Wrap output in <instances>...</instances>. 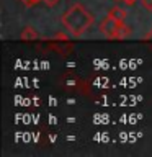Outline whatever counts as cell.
Instances as JSON below:
<instances>
[{"label": "cell", "instance_id": "6", "mask_svg": "<svg viewBox=\"0 0 152 157\" xmlns=\"http://www.w3.org/2000/svg\"><path fill=\"white\" fill-rule=\"evenodd\" d=\"M142 8H146L147 12H152V0H139Z\"/></svg>", "mask_w": 152, "mask_h": 157}, {"label": "cell", "instance_id": "7", "mask_svg": "<svg viewBox=\"0 0 152 157\" xmlns=\"http://www.w3.org/2000/svg\"><path fill=\"white\" fill-rule=\"evenodd\" d=\"M44 3L48 5V7H54V5H57L59 3V0H43Z\"/></svg>", "mask_w": 152, "mask_h": 157}, {"label": "cell", "instance_id": "3", "mask_svg": "<svg viewBox=\"0 0 152 157\" xmlns=\"http://www.w3.org/2000/svg\"><path fill=\"white\" fill-rule=\"evenodd\" d=\"M108 15L113 17V18H116V20H120V21H124L126 17H127V12L121 7H113L110 12H108Z\"/></svg>", "mask_w": 152, "mask_h": 157}, {"label": "cell", "instance_id": "2", "mask_svg": "<svg viewBox=\"0 0 152 157\" xmlns=\"http://www.w3.org/2000/svg\"><path fill=\"white\" fill-rule=\"evenodd\" d=\"M123 25H124V21H120V20L106 15L105 20H101V23H100V31H101V34H105L108 39H118Z\"/></svg>", "mask_w": 152, "mask_h": 157}, {"label": "cell", "instance_id": "8", "mask_svg": "<svg viewBox=\"0 0 152 157\" xmlns=\"http://www.w3.org/2000/svg\"><path fill=\"white\" fill-rule=\"evenodd\" d=\"M144 41H147V43H150V41H152V29L144 36Z\"/></svg>", "mask_w": 152, "mask_h": 157}, {"label": "cell", "instance_id": "4", "mask_svg": "<svg viewBox=\"0 0 152 157\" xmlns=\"http://www.w3.org/2000/svg\"><path fill=\"white\" fill-rule=\"evenodd\" d=\"M38 38H39V34L34 31L31 26H26L21 31V39L23 41H31V39H38Z\"/></svg>", "mask_w": 152, "mask_h": 157}, {"label": "cell", "instance_id": "1", "mask_svg": "<svg viewBox=\"0 0 152 157\" xmlns=\"http://www.w3.org/2000/svg\"><path fill=\"white\" fill-rule=\"evenodd\" d=\"M93 21H95L93 15L88 12L82 3H74L67 12L62 13V17H61L62 26L75 38L83 36V34L92 28Z\"/></svg>", "mask_w": 152, "mask_h": 157}, {"label": "cell", "instance_id": "9", "mask_svg": "<svg viewBox=\"0 0 152 157\" xmlns=\"http://www.w3.org/2000/svg\"><path fill=\"white\" fill-rule=\"evenodd\" d=\"M120 2H123V3H126V5H134L136 2H139V0H120Z\"/></svg>", "mask_w": 152, "mask_h": 157}, {"label": "cell", "instance_id": "5", "mask_svg": "<svg viewBox=\"0 0 152 157\" xmlns=\"http://www.w3.org/2000/svg\"><path fill=\"white\" fill-rule=\"evenodd\" d=\"M25 7L26 8H31V7H34V5H38L39 2H43V0H20Z\"/></svg>", "mask_w": 152, "mask_h": 157}]
</instances>
